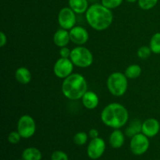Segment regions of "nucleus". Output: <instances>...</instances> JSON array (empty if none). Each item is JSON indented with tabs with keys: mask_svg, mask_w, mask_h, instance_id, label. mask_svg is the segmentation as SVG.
<instances>
[{
	"mask_svg": "<svg viewBox=\"0 0 160 160\" xmlns=\"http://www.w3.org/2000/svg\"><path fill=\"white\" fill-rule=\"evenodd\" d=\"M128 79L126 75L121 72H114L111 73L106 81L109 92L114 96H123L128 90Z\"/></svg>",
	"mask_w": 160,
	"mask_h": 160,
	"instance_id": "20e7f679",
	"label": "nucleus"
},
{
	"mask_svg": "<svg viewBox=\"0 0 160 160\" xmlns=\"http://www.w3.org/2000/svg\"><path fill=\"white\" fill-rule=\"evenodd\" d=\"M22 158L23 160H41L42 153L38 148L31 147L23 150Z\"/></svg>",
	"mask_w": 160,
	"mask_h": 160,
	"instance_id": "6ab92c4d",
	"label": "nucleus"
},
{
	"mask_svg": "<svg viewBox=\"0 0 160 160\" xmlns=\"http://www.w3.org/2000/svg\"><path fill=\"white\" fill-rule=\"evenodd\" d=\"M70 32L68 30H65L63 28H59L55 32L53 35V42L56 46L62 48L65 47L70 43Z\"/></svg>",
	"mask_w": 160,
	"mask_h": 160,
	"instance_id": "ddd939ff",
	"label": "nucleus"
},
{
	"mask_svg": "<svg viewBox=\"0 0 160 160\" xmlns=\"http://www.w3.org/2000/svg\"><path fill=\"white\" fill-rule=\"evenodd\" d=\"M149 47L155 54H160V32H157L152 36Z\"/></svg>",
	"mask_w": 160,
	"mask_h": 160,
	"instance_id": "412c9836",
	"label": "nucleus"
},
{
	"mask_svg": "<svg viewBox=\"0 0 160 160\" xmlns=\"http://www.w3.org/2000/svg\"><path fill=\"white\" fill-rule=\"evenodd\" d=\"M21 136L18 131H12L8 136V141L11 144H17L20 142Z\"/></svg>",
	"mask_w": 160,
	"mask_h": 160,
	"instance_id": "a878e982",
	"label": "nucleus"
},
{
	"mask_svg": "<svg viewBox=\"0 0 160 160\" xmlns=\"http://www.w3.org/2000/svg\"><path fill=\"white\" fill-rule=\"evenodd\" d=\"M52 160H68V156L64 152L55 151L52 154Z\"/></svg>",
	"mask_w": 160,
	"mask_h": 160,
	"instance_id": "bb28decb",
	"label": "nucleus"
},
{
	"mask_svg": "<svg viewBox=\"0 0 160 160\" xmlns=\"http://www.w3.org/2000/svg\"><path fill=\"white\" fill-rule=\"evenodd\" d=\"M123 2V0H102V4L109 9L119 7Z\"/></svg>",
	"mask_w": 160,
	"mask_h": 160,
	"instance_id": "393cba45",
	"label": "nucleus"
},
{
	"mask_svg": "<svg viewBox=\"0 0 160 160\" xmlns=\"http://www.w3.org/2000/svg\"><path fill=\"white\" fill-rule=\"evenodd\" d=\"M98 134H99V132L97 129H91L88 132V135L90 136V138H92V139L93 138H96L98 137Z\"/></svg>",
	"mask_w": 160,
	"mask_h": 160,
	"instance_id": "c756f323",
	"label": "nucleus"
},
{
	"mask_svg": "<svg viewBox=\"0 0 160 160\" xmlns=\"http://www.w3.org/2000/svg\"><path fill=\"white\" fill-rule=\"evenodd\" d=\"M129 119L128 109L117 102L109 103L102 109L101 120L106 126L113 129H120L126 125Z\"/></svg>",
	"mask_w": 160,
	"mask_h": 160,
	"instance_id": "f03ea898",
	"label": "nucleus"
},
{
	"mask_svg": "<svg viewBox=\"0 0 160 160\" xmlns=\"http://www.w3.org/2000/svg\"><path fill=\"white\" fill-rule=\"evenodd\" d=\"M106 150V142L101 138H93L88 146V155L92 159H98Z\"/></svg>",
	"mask_w": 160,
	"mask_h": 160,
	"instance_id": "9d476101",
	"label": "nucleus"
},
{
	"mask_svg": "<svg viewBox=\"0 0 160 160\" xmlns=\"http://www.w3.org/2000/svg\"><path fill=\"white\" fill-rule=\"evenodd\" d=\"M88 141V134L84 131L77 133L73 137V142L78 145H85Z\"/></svg>",
	"mask_w": 160,
	"mask_h": 160,
	"instance_id": "b1692460",
	"label": "nucleus"
},
{
	"mask_svg": "<svg viewBox=\"0 0 160 160\" xmlns=\"http://www.w3.org/2000/svg\"><path fill=\"white\" fill-rule=\"evenodd\" d=\"M87 91V81L84 77L80 73H72L62 81V92L70 100L81 99Z\"/></svg>",
	"mask_w": 160,
	"mask_h": 160,
	"instance_id": "7ed1b4c3",
	"label": "nucleus"
},
{
	"mask_svg": "<svg viewBox=\"0 0 160 160\" xmlns=\"http://www.w3.org/2000/svg\"><path fill=\"white\" fill-rule=\"evenodd\" d=\"M130 148L134 155L141 156L147 152L149 148V140L146 135L142 133L138 134L131 138Z\"/></svg>",
	"mask_w": 160,
	"mask_h": 160,
	"instance_id": "1a4fd4ad",
	"label": "nucleus"
},
{
	"mask_svg": "<svg viewBox=\"0 0 160 160\" xmlns=\"http://www.w3.org/2000/svg\"><path fill=\"white\" fill-rule=\"evenodd\" d=\"M74 64L70 58L60 57L57 59L53 67V72L57 78L65 79L73 73Z\"/></svg>",
	"mask_w": 160,
	"mask_h": 160,
	"instance_id": "0eeeda50",
	"label": "nucleus"
},
{
	"mask_svg": "<svg viewBox=\"0 0 160 160\" xmlns=\"http://www.w3.org/2000/svg\"><path fill=\"white\" fill-rule=\"evenodd\" d=\"M85 17L89 26L98 31L109 28L113 20L111 9L106 8L102 3H95L89 6L85 12Z\"/></svg>",
	"mask_w": 160,
	"mask_h": 160,
	"instance_id": "f257e3e1",
	"label": "nucleus"
},
{
	"mask_svg": "<svg viewBox=\"0 0 160 160\" xmlns=\"http://www.w3.org/2000/svg\"><path fill=\"white\" fill-rule=\"evenodd\" d=\"M159 0H138L141 9L144 10H149L157 5Z\"/></svg>",
	"mask_w": 160,
	"mask_h": 160,
	"instance_id": "4be33fe9",
	"label": "nucleus"
},
{
	"mask_svg": "<svg viewBox=\"0 0 160 160\" xmlns=\"http://www.w3.org/2000/svg\"><path fill=\"white\" fill-rule=\"evenodd\" d=\"M126 1L128 2H135L138 0H126Z\"/></svg>",
	"mask_w": 160,
	"mask_h": 160,
	"instance_id": "7c9ffc66",
	"label": "nucleus"
},
{
	"mask_svg": "<svg viewBox=\"0 0 160 160\" xmlns=\"http://www.w3.org/2000/svg\"><path fill=\"white\" fill-rule=\"evenodd\" d=\"M69 7L76 14L85 13L88 9V0H69Z\"/></svg>",
	"mask_w": 160,
	"mask_h": 160,
	"instance_id": "f3484780",
	"label": "nucleus"
},
{
	"mask_svg": "<svg viewBox=\"0 0 160 160\" xmlns=\"http://www.w3.org/2000/svg\"><path fill=\"white\" fill-rule=\"evenodd\" d=\"M152 50L150 48L149 46H146V45H144V46L140 47V48L138 49L137 55L140 59H147L148 58H149L151 56L152 54Z\"/></svg>",
	"mask_w": 160,
	"mask_h": 160,
	"instance_id": "5701e85b",
	"label": "nucleus"
},
{
	"mask_svg": "<svg viewBox=\"0 0 160 160\" xmlns=\"http://www.w3.org/2000/svg\"><path fill=\"white\" fill-rule=\"evenodd\" d=\"M19 160H22V159H19Z\"/></svg>",
	"mask_w": 160,
	"mask_h": 160,
	"instance_id": "2f4dec72",
	"label": "nucleus"
},
{
	"mask_svg": "<svg viewBox=\"0 0 160 160\" xmlns=\"http://www.w3.org/2000/svg\"><path fill=\"white\" fill-rule=\"evenodd\" d=\"M58 22H59V24L61 28L70 31L76 24V13L71 8H62L58 14Z\"/></svg>",
	"mask_w": 160,
	"mask_h": 160,
	"instance_id": "6e6552de",
	"label": "nucleus"
},
{
	"mask_svg": "<svg viewBox=\"0 0 160 160\" xmlns=\"http://www.w3.org/2000/svg\"><path fill=\"white\" fill-rule=\"evenodd\" d=\"M142 123L141 122V120H137V119L133 120L125 130V134L128 137L132 138L136 134L142 133Z\"/></svg>",
	"mask_w": 160,
	"mask_h": 160,
	"instance_id": "a211bd4d",
	"label": "nucleus"
},
{
	"mask_svg": "<svg viewBox=\"0 0 160 160\" xmlns=\"http://www.w3.org/2000/svg\"><path fill=\"white\" fill-rule=\"evenodd\" d=\"M16 80L22 84H28L31 82L32 75L31 71L27 67H20L15 72Z\"/></svg>",
	"mask_w": 160,
	"mask_h": 160,
	"instance_id": "dca6fc26",
	"label": "nucleus"
},
{
	"mask_svg": "<svg viewBox=\"0 0 160 160\" xmlns=\"http://www.w3.org/2000/svg\"><path fill=\"white\" fill-rule=\"evenodd\" d=\"M81 101H82L83 106L86 109H94L98 106L99 98H98V95L96 93H95L92 91L88 90L86 93L83 95Z\"/></svg>",
	"mask_w": 160,
	"mask_h": 160,
	"instance_id": "4468645a",
	"label": "nucleus"
},
{
	"mask_svg": "<svg viewBox=\"0 0 160 160\" xmlns=\"http://www.w3.org/2000/svg\"><path fill=\"white\" fill-rule=\"evenodd\" d=\"M70 54H71V50L67 46L62 47L59 49V56L62 58H70Z\"/></svg>",
	"mask_w": 160,
	"mask_h": 160,
	"instance_id": "cd10ccee",
	"label": "nucleus"
},
{
	"mask_svg": "<svg viewBox=\"0 0 160 160\" xmlns=\"http://www.w3.org/2000/svg\"><path fill=\"white\" fill-rule=\"evenodd\" d=\"M70 59L74 66L81 68H88L93 63V55L86 47L78 45L71 50Z\"/></svg>",
	"mask_w": 160,
	"mask_h": 160,
	"instance_id": "39448f33",
	"label": "nucleus"
},
{
	"mask_svg": "<svg viewBox=\"0 0 160 160\" xmlns=\"http://www.w3.org/2000/svg\"><path fill=\"white\" fill-rule=\"evenodd\" d=\"M7 43V38H6V35L5 34V33L3 31H2L0 33V46L2 48Z\"/></svg>",
	"mask_w": 160,
	"mask_h": 160,
	"instance_id": "c85d7f7f",
	"label": "nucleus"
},
{
	"mask_svg": "<svg viewBox=\"0 0 160 160\" xmlns=\"http://www.w3.org/2000/svg\"><path fill=\"white\" fill-rule=\"evenodd\" d=\"M142 67L138 64H131L128 66L127 69L125 70L124 74L126 75L128 79H136L139 78L140 75L142 74Z\"/></svg>",
	"mask_w": 160,
	"mask_h": 160,
	"instance_id": "aec40b11",
	"label": "nucleus"
},
{
	"mask_svg": "<svg viewBox=\"0 0 160 160\" xmlns=\"http://www.w3.org/2000/svg\"><path fill=\"white\" fill-rule=\"evenodd\" d=\"M160 130L159 120L155 118H148L142 123V133L148 138H153L158 134Z\"/></svg>",
	"mask_w": 160,
	"mask_h": 160,
	"instance_id": "f8f14e48",
	"label": "nucleus"
},
{
	"mask_svg": "<svg viewBox=\"0 0 160 160\" xmlns=\"http://www.w3.org/2000/svg\"><path fill=\"white\" fill-rule=\"evenodd\" d=\"M125 142L124 134L120 129H115L109 136V144L113 148H120Z\"/></svg>",
	"mask_w": 160,
	"mask_h": 160,
	"instance_id": "2eb2a0df",
	"label": "nucleus"
},
{
	"mask_svg": "<svg viewBox=\"0 0 160 160\" xmlns=\"http://www.w3.org/2000/svg\"><path fill=\"white\" fill-rule=\"evenodd\" d=\"M17 131L23 138H30L36 131V123L30 115H23L17 122Z\"/></svg>",
	"mask_w": 160,
	"mask_h": 160,
	"instance_id": "423d86ee",
	"label": "nucleus"
},
{
	"mask_svg": "<svg viewBox=\"0 0 160 160\" xmlns=\"http://www.w3.org/2000/svg\"><path fill=\"white\" fill-rule=\"evenodd\" d=\"M70 41L75 45H83L88 42L89 34L87 30L82 26H74L70 30Z\"/></svg>",
	"mask_w": 160,
	"mask_h": 160,
	"instance_id": "9b49d317",
	"label": "nucleus"
}]
</instances>
